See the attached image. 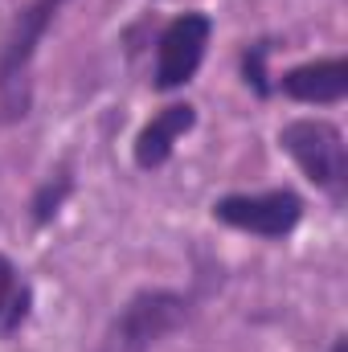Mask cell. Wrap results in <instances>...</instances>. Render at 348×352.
Segmentation results:
<instances>
[{
  "label": "cell",
  "instance_id": "cell-5",
  "mask_svg": "<svg viewBox=\"0 0 348 352\" xmlns=\"http://www.w3.org/2000/svg\"><path fill=\"white\" fill-rule=\"evenodd\" d=\"M209 41H213V16L209 12H197V8H184L176 12L173 21L156 33V62H152V90L160 94H173L184 90L205 54H209Z\"/></svg>",
  "mask_w": 348,
  "mask_h": 352
},
{
  "label": "cell",
  "instance_id": "cell-10",
  "mask_svg": "<svg viewBox=\"0 0 348 352\" xmlns=\"http://www.w3.org/2000/svg\"><path fill=\"white\" fill-rule=\"evenodd\" d=\"M270 54H274V41L270 37H259V41H246L242 54H238V74L250 94L259 98H270L274 94V74H270Z\"/></svg>",
  "mask_w": 348,
  "mask_h": 352
},
{
  "label": "cell",
  "instance_id": "cell-6",
  "mask_svg": "<svg viewBox=\"0 0 348 352\" xmlns=\"http://www.w3.org/2000/svg\"><path fill=\"white\" fill-rule=\"evenodd\" d=\"M274 94L303 107H340L348 98V58L332 54V58L287 66L283 74H274Z\"/></svg>",
  "mask_w": 348,
  "mask_h": 352
},
{
  "label": "cell",
  "instance_id": "cell-7",
  "mask_svg": "<svg viewBox=\"0 0 348 352\" xmlns=\"http://www.w3.org/2000/svg\"><path fill=\"white\" fill-rule=\"evenodd\" d=\"M197 127V107L188 98H176L168 107H160L131 140V164L140 173H160L173 160L176 144Z\"/></svg>",
  "mask_w": 348,
  "mask_h": 352
},
{
  "label": "cell",
  "instance_id": "cell-2",
  "mask_svg": "<svg viewBox=\"0 0 348 352\" xmlns=\"http://www.w3.org/2000/svg\"><path fill=\"white\" fill-rule=\"evenodd\" d=\"M193 295L176 287H140L102 328L94 352H152L193 320Z\"/></svg>",
  "mask_w": 348,
  "mask_h": 352
},
{
  "label": "cell",
  "instance_id": "cell-4",
  "mask_svg": "<svg viewBox=\"0 0 348 352\" xmlns=\"http://www.w3.org/2000/svg\"><path fill=\"white\" fill-rule=\"evenodd\" d=\"M213 221L238 230V234H250L262 242H287L299 226H303V197L287 184L279 188H259V192H226L209 205Z\"/></svg>",
  "mask_w": 348,
  "mask_h": 352
},
{
  "label": "cell",
  "instance_id": "cell-8",
  "mask_svg": "<svg viewBox=\"0 0 348 352\" xmlns=\"http://www.w3.org/2000/svg\"><path fill=\"white\" fill-rule=\"evenodd\" d=\"M29 320H33V283L8 254H0V340H12Z\"/></svg>",
  "mask_w": 348,
  "mask_h": 352
},
{
  "label": "cell",
  "instance_id": "cell-1",
  "mask_svg": "<svg viewBox=\"0 0 348 352\" xmlns=\"http://www.w3.org/2000/svg\"><path fill=\"white\" fill-rule=\"evenodd\" d=\"M70 0H29L25 8H17L12 25L0 37V123H25L33 111V62L37 50L45 41V33L54 29L58 12Z\"/></svg>",
  "mask_w": 348,
  "mask_h": 352
},
{
  "label": "cell",
  "instance_id": "cell-9",
  "mask_svg": "<svg viewBox=\"0 0 348 352\" xmlns=\"http://www.w3.org/2000/svg\"><path fill=\"white\" fill-rule=\"evenodd\" d=\"M70 197H74V168L70 164H58L54 173L33 188V197H29V221H33V230L54 226Z\"/></svg>",
  "mask_w": 348,
  "mask_h": 352
},
{
  "label": "cell",
  "instance_id": "cell-11",
  "mask_svg": "<svg viewBox=\"0 0 348 352\" xmlns=\"http://www.w3.org/2000/svg\"><path fill=\"white\" fill-rule=\"evenodd\" d=\"M328 352H348V336H336V340H332V349Z\"/></svg>",
  "mask_w": 348,
  "mask_h": 352
},
{
  "label": "cell",
  "instance_id": "cell-3",
  "mask_svg": "<svg viewBox=\"0 0 348 352\" xmlns=\"http://www.w3.org/2000/svg\"><path fill=\"white\" fill-rule=\"evenodd\" d=\"M279 152L291 156V164L307 176L336 209L348 201V144L340 123L324 115H299L279 127Z\"/></svg>",
  "mask_w": 348,
  "mask_h": 352
}]
</instances>
